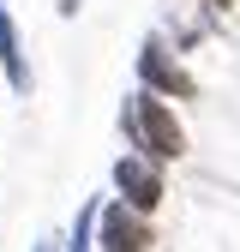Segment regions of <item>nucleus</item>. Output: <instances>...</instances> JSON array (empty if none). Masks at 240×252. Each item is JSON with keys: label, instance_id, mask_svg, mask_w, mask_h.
<instances>
[{"label": "nucleus", "instance_id": "nucleus-4", "mask_svg": "<svg viewBox=\"0 0 240 252\" xmlns=\"http://www.w3.org/2000/svg\"><path fill=\"white\" fill-rule=\"evenodd\" d=\"M156 246V222L138 210H126L120 198H102L96 210V246L90 252H150Z\"/></svg>", "mask_w": 240, "mask_h": 252}, {"label": "nucleus", "instance_id": "nucleus-5", "mask_svg": "<svg viewBox=\"0 0 240 252\" xmlns=\"http://www.w3.org/2000/svg\"><path fill=\"white\" fill-rule=\"evenodd\" d=\"M0 72H6V90L12 96H30V60H24V36H18V18H12V6L0 0Z\"/></svg>", "mask_w": 240, "mask_h": 252}, {"label": "nucleus", "instance_id": "nucleus-2", "mask_svg": "<svg viewBox=\"0 0 240 252\" xmlns=\"http://www.w3.org/2000/svg\"><path fill=\"white\" fill-rule=\"evenodd\" d=\"M138 90H150V96H162V102H198V78L186 72V60L162 36L138 42Z\"/></svg>", "mask_w": 240, "mask_h": 252}, {"label": "nucleus", "instance_id": "nucleus-8", "mask_svg": "<svg viewBox=\"0 0 240 252\" xmlns=\"http://www.w3.org/2000/svg\"><path fill=\"white\" fill-rule=\"evenodd\" d=\"M30 252H60V240L48 234V240H36V246H30Z\"/></svg>", "mask_w": 240, "mask_h": 252}, {"label": "nucleus", "instance_id": "nucleus-3", "mask_svg": "<svg viewBox=\"0 0 240 252\" xmlns=\"http://www.w3.org/2000/svg\"><path fill=\"white\" fill-rule=\"evenodd\" d=\"M108 180H114V198L126 204V210H138V216L156 222V210H162V198H168V168L144 162V156H120V162L108 168Z\"/></svg>", "mask_w": 240, "mask_h": 252}, {"label": "nucleus", "instance_id": "nucleus-1", "mask_svg": "<svg viewBox=\"0 0 240 252\" xmlns=\"http://www.w3.org/2000/svg\"><path fill=\"white\" fill-rule=\"evenodd\" d=\"M120 132H126V156H144V162H180L186 156V126H180L174 102L150 96V90H132L126 102H120Z\"/></svg>", "mask_w": 240, "mask_h": 252}, {"label": "nucleus", "instance_id": "nucleus-6", "mask_svg": "<svg viewBox=\"0 0 240 252\" xmlns=\"http://www.w3.org/2000/svg\"><path fill=\"white\" fill-rule=\"evenodd\" d=\"M96 210H102V192H90L78 204V216H72L66 240H60V252H90V246H96Z\"/></svg>", "mask_w": 240, "mask_h": 252}, {"label": "nucleus", "instance_id": "nucleus-9", "mask_svg": "<svg viewBox=\"0 0 240 252\" xmlns=\"http://www.w3.org/2000/svg\"><path fill=\"white\" fill-rule=\"evenodd\" d=\"M204 6H210V12H228V6H234V0H204Z\"/></svg>", "mask_w": 240, "mask_h": 252}, {"label": "nucleus", "instance_id": "nucleus-7", "mask_svg": "<svg viewBox=\"0 0 240 252\" xmlns=\"http://www.w3.org/2000/svg\"><path fill=\"white\" fill-rule=\"evenodd\" d=\"M78 6H84V0H54V12H60V18H78Z\"/></svg>", "mask_w": 240, "mask_h": 252}]
</instances>
